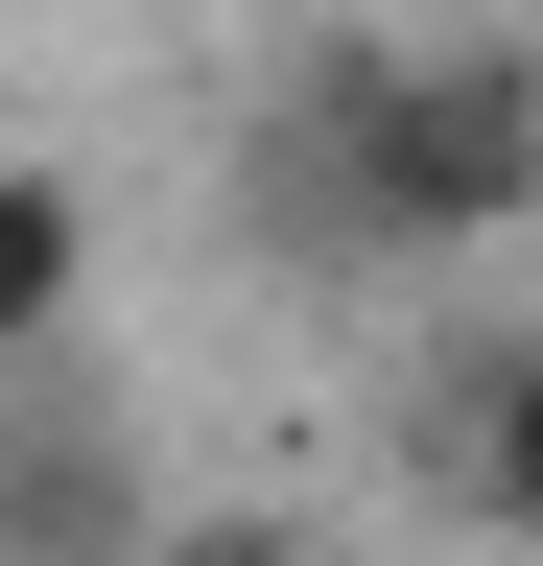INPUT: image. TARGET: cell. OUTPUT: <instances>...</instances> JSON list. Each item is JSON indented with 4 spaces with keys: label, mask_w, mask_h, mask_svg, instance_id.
Returning a JSON list of instances; mask_svg holds the SVG:
<instances>
[{
    "label": "cell",
    "mask_w": 543,
    "mask_h": 566,
    "mask_svg": "<svg viewBox=\"0 0 543 566\" xmlns=\"http://www.w3.org/2000/svg\"><path fill=\"white\" fill-rule=\"evenodd\" d=\"M95 307V189L72 166H0V354H48Z\"/></svg>",
    "instance_id": "7a4b0ae2"
},
{
    "label": "cell",
    "mask_w": 543,
    "mask_h": 566,
    "mask_svg": "<svg viewBox=\"0 0 543 566\" xmlns=\"http://www.w3.org/2000/svg\"><path fill=\"white\" fill-rule=\"evenodd\" d=\"M143 566H307V520H166Z\"/></svg>",
    "instance_id": "277c9868"
},
{
    "label": "cell",
    "mask_w": 543,
    "mask_h": 566,
    "mask_svg": "<svg viewBox=\"0 0 543 566\" xmlns=\"http://www.w3.org/2000/svg\"><path fill=\"white\" fill-rule=\"evenodd\" d=\"M449 495H472L497 543H543V331L472 354V401H449Z\"/></svg>",
    "instance_id": "3957f363"
},
{
    "label": "cell",
    "mask_w": 543,
    "mask_h": 566,
    "mask_svg": "<svg viewBox=\"0 0 543 566\" xmlns=\"http://www.w3.org/2000/svg\"><path fill=\"white\" fill-rule=\"evenodd\" d=\"M307 212L355 260H472L543 212V71L520 48H378L307 95Z\"/></svg>",
    "instance_id": "6da1fadb"
}]
</instances>
